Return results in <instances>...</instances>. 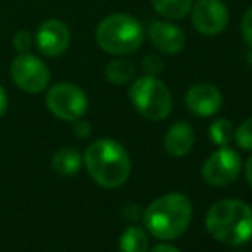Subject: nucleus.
Returning <instances> with one entry per match:
<instances>
[{
  "label": "nucleus",
  "mask_w": 252,
  "mask_h": 252,
  "mask_svg": "<svg viewBox=\"0 0 252 252\" xmlns=\"http://www.w3.org/2000/svg\"><path fill=\"white\" fill-rule=\"evenodd\" d=\"M90 177L105 189H117L127 182L132 170L126 148L113 139H98L88 146L83 156Z\"/></svg>",
  "instance_id": "f257e3e1"
},
{
  "label": "nucleus",
  "mask_w": 252,
  "mask_h": 252,
  "mask_svg": "<svg viewBox=\"0 0 252 252\" xmlns=\"http://www.w3.org/2000/svg\"><path fill=\"white\" fill-rule=\"evenodd\" d=\"M192 204L182 192H170L155 199L143 213L144 228L158 240L179 239L190 225Z\"/></svg>",
  "instance_id": "f03ea898"
},
{
  "label": "nucleus",
  "mask_w": 252,
  "mask_h": 252,
  "mask_svg": "<svg viewBox=\"0 0 252 252\" xmlns=\"http://www.w3.org/2000/svg\"><path fill=\"white\" fill-rule=\"evenodd\" d=\"M209 235L226 246H242L252 239V208L240 199H221L206 213Z\"/></svg>",
  "instance_id": "7ed1b4c3"
},
{
  "label": "nucleus",
  "mask_w": 252,
  "mask_h": 252,
  "mask_svg": "<svg viewBox=\"0 0 252 252\" xmlns=\"http://www.w3.org/2000/svg\"><path fill=\"white\" fill-rule=\"evenodd\" d=\"M144 41L143 24L129 14H110L98 24L96 43L112 55H130Z\"/></svg>",
  "instance_id": "20e7f679"
},
{
  "label": "nucleus",
  "mask_w": 252,
  "mask_h": 252,
  "mask_svg": "<svg viewBox=\"0 0 252 252\" xmlns=\"http://www.w3.org/2000/svg\"><path fill=\"white\" fill-rule=\"evenodd\" d=\"M129 98L136 110L148 120H165L172 112L170 90L155 76H143L132 83Z\"/></svg>",
  "instance_id": "39448f33"
},
{
  "label": "nucleus",
  "mask_w": 252,
  "mask_h": 252,
  "mask_svg": "<svg viewBox=\"0 0 252 252\" xmlns=\"http://www.w3.org/2000/svg\"><path fill=\"white\" fill-rule=\"evenodd\" d=\"M47 106L57 119L74 122L88 110V96L77 84L59 83L47 93Z\"/></svg>",
  "instance_id": "423d86ee"
},
{
  "label": "nucleus",
  "mask_w": 252,
  "mask_h": 252,
  "mask_svg": "<svg viewBox=\"0 0 252 252\" xmlns=\"http://www.w3.org/2000/svg\"><path fill=\"white\" fill-rule=\"evenodd\" d=\"M10 76L16 86L24 93L38 94L50 84V70L38 57L19 53L10 63Z\"/></svg>",
  "instance_id": "0eeeda50"
},
{
  "label": "nucleus",
  "mask_w": 252,
  "mask_h": 252,
  "mask_svg": "<svg viewBox=\"0 0 252 252\" xmlns=\"http://www.w3.org/2000/svg\"><path fill=\"white\" fill-rule=\"evenodd\" d=\"M242 168L240 156L235 150L221 146L218 151L209 155L202 165V179L211 187H225L235 182Z\"/></svg>",
  "instance_id": "6e6552de"
},
{
  "label": "nucleus",
  "mask_w": 252,
  "mask_h": 252,
  "mask_svg": "<svg viewBox=\"0 0 252 252\" xmlns=\"http://www.w3.org/2000/svg\"><path fill=\"white\" fill-rule=\"evenodd\" d=\"M192 24L206 36L220 34L228 24V9L221 0H197L192 5Z\"/></svg>",
  "instance_id": "1a4fd4ad"
},
{
  "label": "nucleus",
  "mask_w": 252,
  "mask_h": 252,
  "mask_svg": "<svg viewBox=\"0 0 252 252\" xmlns=\"http://www.w3.org/2000/svg\"><path fill=\"white\" fill-rule=\"evenodd\" d=\"M70 45V31L65 23L59 19H48L38 28L36 47L45 57H60Z\"/></svg>",
  "instance_id": "9d476101"
},
{
  "label": "nucleus",
  "mask_w": 252,
  "mask_h": 252,
  "mask_svg": "<svg viewBox=\"0 0 252 252\" xmlns=\"http://www.w3.org/2000/svg\"><path fill=\"white\" fill-rule=\"evenodd\" d=\"M223 105V96L220 90L213 84H194L186 93V106L196 117H213L220 112Z\"/></svg>",
  "instance_id": "9b49d317"
},
{
  "label": "nucleus",
  "mask_w": 252,
  "mask_h": 252,
  "mask_svg": "<svg viewBox=\"0 0 252 252\" xmlns=\"http://www.w3.org/2000/svg\"><path fill=\"white\" fill-rule=\"evenodd\" d=\"M148 36L153 47L156 50H159L165 55H173V53H179L186 45V34L180 30L179 26L172 23H153L148 30Z\"/></svg>",
  "instance_id": "f8f14e48"
},
{
  "label": "nucleus",
  "mask_w": 252,
  "mask_h": 252,
  "mask_svg": "<svg viewBox=\"0 0 252 252\" xmlns=\"http://www.w3.org/2000/svg\"><path fill=\"white\" fill-rule=\"evenodd\" d=\"M196 141V134L190 124L187 122H177L170 126V129L165 134V150L173 158H184L190 153Z\"/></svg>",
  "instance_id": "ddd939ff"
},
{
  "label": "nucleus",
  "mask_w": 252,
  "mask_h": 252,
  "mask_svg": "<svg viewBox=\"0 0 252 252\" xmlns=\"http://www.w3.org/2000/svg\"><path fill=\"white\" fill-rule=\"evenodd\" d=\"M83 166V155L76 148L63 146L53 155L52 168L60 177H74L79 173Z\"/></svg>",
  "instance_id": "4468645a"
},
{
  "label": "nucleus",
  "mask_w": 252,
  "mask_h": 252,
  "mask_svg": "<svg viewBox=\"0 0 252 252\" xmlns=\"http://www.w3.org/2000/svg\"><path fill=\"white\" fill-rule=\"evenodd\" d=\"M148 247H150V237H148V232L143 226L130 225L120 235V252H148Z\"/></svg>",
  "instance_id": "2eb2a0df"
},
{
  "label": "nucleus",
  "mask_w": 252,
  "mask_h": 252,
  "mask_svg": "<svg viewBox=\"0 0 252 252\" xmlns=\"http://www.w3.org/2000/svg\"><path fill=\"white\" fill-rule=\"evenodd\" d=\"M134 74H136V69L134 65L126 59H113L106 63L105 69V76L106 79L112 84H117V86H122V84H127L132 81Z\"/></svg>",
  "instance_id": "dca6fc26"
},
{
  "label": "nucleus",
  "mask_w": 252,
  "mask_h": 252,
  "mask_svg": "<svg viewBox=\"0 0 252 252\" xmlns=\"http://www.w3.org/2000/svg\"><path fill=\"white\" fill-rule=\"evenodd\" d=\"M194 0H151L153 9L168 19H182L192 9Z\"/></svg>",
  "instance_id": "f3484780"
},
{
  "label": "nucleus",
  "mask_w": 252,
  "mask_h": 252,
  "mask_svg": "<svg viewBox=\"0 0 252 252\" xmlns=\"http://www.w3.org/2000/svg\"><path fill=\"white\" fill-rule=\"evenodd\" d=\"M233 127L230 124V120L226 119H218L209 126V139L216 146H228L230 141L233 139Z\"/></svg>",
  "instance_id": "a211bd4d"
},
{
  "label": "nucleus",
  "mask_w": 252,
  "mask_h": 252,
  "mask_svg": "<svg viewBox=\"0 0 252 252\" xmlns=\"http://www.w3.org/2000/svg\"><path fill=\"white\" fill-rule=\"evenodd\" d=\"M233 139H235L237 146L242 148V150H252V117L246 119L237 127V130L233 132Z\"/></svg>",
  "instance_id": "6ab92c4d"
},
{
  "label": "nucleus",
  "mask_w": 252,
  "mask_h": 252,
  "mask_svg": "<svg viewBox=\"0 0 252 252\" xmlns=\"http://www.w3.org/2000/svg\"><path fill=\"white\" fill-rule=\"evenodd\" d=\"M165 67V62L159 55H155V53H150V55L144 57L143 60V70L146 72V76H155L159 74Z\"/></svg>",
  "instance_id": "aec40b11"
},
{
  "label": "nucleus",
  "mask_w": 252,
  "mask_h": 252,
  "mask_svg": "<svg viewBox=\"0 0 252 252\" xmlns=\"http://www.w3.org/2000/svg\"><path fill=\"white\" fill-rule=\"evenodd\" d=\"M14 48L19 53H26L31 48V34L28 31H17L14 34Z\"/></svg>",
  "instance_id": "412c9836"
},
{
  "label": "nucleus",
  "mask_w": 252,
  "mask_h": 252,
  "mask_svg": "<svg viewBox=\"0 0 252 252\" xmlns=\"http://www.w3.org/2000/svg\"><path fill=\"white\" fill-rule=\"evenodd\" d=\"M240 33H242V38L246 40V43L252 47V7L244 16L242 24H240Z\"/></svg>",
  "instance_id": "4be33fe9"
},
{
  "label": "nucleus",
  "mask_w": 252,
  "mask_h": 252,
  "mask_svg": "<svg viewBox=\"0 0 252 252\" xmlns=\"http://www.w3.org/2000/svg\"><path fill=\"white\" fill-rule=\"evenodd\" d=\"M72 130H74V134H76L77 137L84 139V137H88L91 134V124L88 122V120H83V117H81V119L74 120Z\"/></svg>",
  "instance_id": "5701e85b"
},
{
  "label": "nucleus",
  "mask_w": 252,
  "mask_h": 252,
  "mask_svg": "<svg viewBox=\"0 0 252 252\" xmlns=\"http://www.w3.org/2000/svg\"><path fill=\"white\" fill-rule=\"evenodd\" d=\"M122 213H124V218L127 220V221H136V220H139L141 218V208L137 204H126L124 206V209H122Z\"/></svg>",
  "instance_id": "b1692460"
},
{
  "label": "nucleus",
  "mask_w": 252,
  "mask_h": 252,
  "mask_svg": "<svg viewBox=\"0 0 252 252\" xmlns=\"http://www.w3.org/2000/svg\"><path fill=\"white\" fill-rule=\"evenodd\" d=\"M7 105H9V101H7V93H5V90H3V88L0 86V119H2V117L5 115Z\"/></svg>",
  "instance_id": "393cba45"
},
{
  "label": "nucleus",
  "mask_w": 252,
  "mask_h": 252,
  "mask_svg": "<svg viewBox=\"0 0 252 252\" xmlns=\"http://www.w3.org/2000/svg\"><path fill=\"white\" fill-rule=\"evenodd\" d=\"M151 252H180L177 247L170 246V244H158L156 247H153Z\"/></svg>",
  "instance_id": "a878e982"
},
{
  "label": "nucleus",
  "mask_w": 252,
  "mask_h": 252,
  "mask_svg": "<svg viewBox=\"0 0 252 252\" xmlns=\"http://www.w3.org/2000/svg\"><path fill=\"white\" fill-rule=\"evenodd\" d=\"M246 179H247V182H249V186L252 187V156L249 159L246 161Z\"/></svg>",
  "instance_id": "bb28decb"
}]
</instances>
